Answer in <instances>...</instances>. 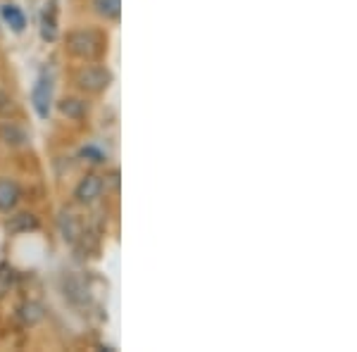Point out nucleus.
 <instances>
[{
    "mask_svg": "<svg viewBox=\"0 0 357 352\" xmlns=\"http://www.w3.org/2000/svg\"><path fill=\"white\" fill-rule=\"evenodd\" d=\"M36 227H38V219L29 215V212H22V215H17L8 222L10 234H24V231H33Z\"/></svg>",
    "mask_w": 357,
    "mask_h": 352,
    "instance_id": "7",
    "label": "nucleus"
},
{
    "mask_svg": "<svg viewBox=\"0 0 357 352\" xmlns=\"http://www.w3.org/2000/svg\"><path fill=\"white\" fill-rule=\"evenodd\" d=\"M102 188H105V183H102V176L89 174V176H84L82 181H79L77 190H74V198H77L79 203H84V205L96 203V200L100 198Z\"/></svg>",
    "mask_w": 357,
    "mask_h": 352,
    "instance_id": "4",
    "label": "nucleus"
},
{
    "mask_svg": "<svg viewBox=\"0 0 357 352\" xmlns=\"http://www.w3.org/2000/svg\"><path fill=\"white\" fill-rule=\"evenodd\" d=\"M50 98H53V86H50V77L43 74L31 91V102L41 119H48V114H50Z\"/></svg>",
    "mask_w": 357,
    "mask_h": 352,
    "instance_id": "3",
    "label": "nucleus"
},
{
    "mask_svg": "<svg viewBox=\"0 0 357 352\" xmlns=\"http://www.w3.org/2000/svg\"><path fill=\"white\" fill-rule=\"evenodd\" d=\"M22 198V190L13 178H0V212L15 210Z\"/></svg>",
    "mask_w": 357,
    "mask_h": 352,
    "instance_id": "5",
    "label": "nucleus"
},
{
    "mask_svg": "<svg viewBox=\"0 0 357 352\" xmlns=\"http://www.w3.org/2000/svg\"><path fill=\"white\" fill-rule=\"evenodd\" d=\"M20 316L24 319V324H36L43 319V307L38 303H26L20 307Z\"/></svg>",
    "mask_w": 357,
    "mask_h": 352,
    "instance_id": "12",
    "label": "nucleus"
},
{
    "mask_svg": "<svg viewBox=\"0 0 357 352\" xmlns=\"http://www.w3.org/2000/svg\"><path fill=\"white\" fill-rule=\"evenodd\" d=\"M112 82V74L107 72L105 67H84L82 72L77 74V86L86 93H100V91H105L107 86Z\"/></svg>",
    "mask_w": 357,
    "mask_h": 352,
    "instance_id": "2",
    "label": "nucleus"
},
{
    "mask_svg": "<svg viewBox=\"0 0 357 352\" xmlns=\"http://www.w3.org/2000/svg\"><path fill=\"white\" fill-rule=\"evenodd\" d=\"M60 112L65 114L67 119H82L86 114V102L79 100V98H65L60 102Z\"/></svg>",
    "mask_w": 357,
    "mask_h": 352,
    "instance_id": "8",
    "label": "nucleus"
},
{
    "mask_svg": "<svg viewBox=\"0 0 357 352\" xmlns=\"http://www.w3.org/2000/svg\"><path fill=\"white\" fill-rule=\"evenodd\" d=\"M67 43H69L72 55L82 57V60H93V57L100 55V48H102L100 36H98L96 31H91V29H82V31L69 33Z\"/></svg>",
    "mask_w": 357,
    "mask_h": 352,
    "instance_id": "1",
    "label": "nucleus"
},
{
    "mask_svg": "<svg viewBox=\"0 0 357 352\" xmlns=\"http://www.w3.org/2000/svg\"><path fill=\"white\" fill-rule=\"evenodd\" d=\"M82 155H84V158H91V162H105V153H100V150L93 148V146L84 148Z\"/></svg>",
    "mask_w": 357,
    "mask_h": 352,
    "instance_id": "14",
    "label": "nucleus"
},
{
    "mask_svg": "<svg viewBox=\"0 0 357 352\" xmlns=\"http://www.w3.org/2000/svg\"><path fill=\"white\" fill-rule=\"evenodd\" d=\"M15 286V269L10 264H0V296L10 293Z\"/></svg>",
    "mask_w": 357,
    "mask_h": 352,
    "instance_id": "13",
    "label": "nucleus"
},
{
    "mask_svg": "<svg viewBox=\"0 0 357 352\" xmlns=\"http://www.w3.org/2000/svg\"><path fill=\"white\" fill-rule=\"evenodd\" d=\"M41 36L45 41H55L57 38V17H55V3H50V8L45 5V13L41 20Z\"/></svg>",
    "mask_w": 357,
    "mask_h": 352,
    "instance_id": "6",
    "label": "nucleus"
},
{
    "mask_svg": "<svg viewBox=\"0 0 357 352\" xmlns=\"http://www.w3.org/2000/svg\"><path fill=\"white\" fill-rule=\"evenodd\" d=\"M3 20L13 26V31H24V26H26L24 13H22L17 5H5V8H3Z\"/></svg>",
    "mask_w": 357,
    "mask_h": 352,
    "instance_id": "9",
    "label": "nucleus"
},
{
    "mask_svg": "<svg viewBox=\"0 0 357 352\" xmlns=\"http://www.w3.org/2000/svg\"><path fill=\"white\" fill-rule=\"evenodd\" d=\"M96 10L105 20H117L122 13V0H96Z\"/></svg>",
    "mask_w": 357,
    "mask_h": 352,
    "instance_id": "11",
    "label": "nucleus"
},
{
    "mask_svg": "<svg viewBox=\"0 0 357 352\" xmlns=\"http://www.w3.org/2000/svg\"><path fill=\"white\" fill-rule=\"evenodd\" d=\"M60 229H62L65 240H69V243H74V240L82 236V227H79V222H77V217H74V215H62L60 217Z\"/></svg>",
    "mask_w": 357,
    "mask_h": 352,
    "instance_id": "10",
    "label": "nucleus"
}]
</instances>
